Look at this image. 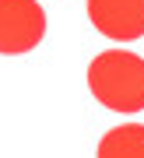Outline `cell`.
Instances as JSON below:
<instances>
[{
  "instance_id": "obj_4",
  "label": "cell",
  "mask_w": 144,
  "mask_h": 158,
  "mask_svg": "<svg viewBox=\"0 0 144 158\" xmlns=\"http://www.w3.org/2000/svg\"><path fill=\"white\" fill-rule=\"evenodd\" d=\"M99 158H144V127L123 123L99 141Z\"/></svg>"
},
{
  "instance_id": "obj_2",
  "label": "cell",
  "mask_w": 144,
  "mask_h": 158,
  "mask_svg": "<svg viewBox=\"0 0 144 158\" xmlns=\"http://www.w3.org/2000/svg\"><path fill=\"white\" fill-rule=\"evenodd\" d=\"M46 35V11L39 0H0V53H32Z\"/></svg>"
},
{
  "instance_id": "obj_1",
  "label": "cell",
  "mask_w": 144,
  "mask_h": 158,
  "mask_svg": "<svg viewBox=\"0 0 144 158\" xmlns=\"http://www.w3.org/2000/svg\"><path fill=\"white\" fill-rule=\"evenodd\" d=\"M91 95L112 113H141L144 109V56L130 49H105L88 67Z\"/></svg>"
},
{
  "instance_id": "obj_3",
  "label": "cell",
  "mask_w": 144,
  "mask_h": 158,
  "mask_svg": "<svg viewBox=\"0 0 144 158\" xmlns=\"http://www.w3.org/2000/svg\"><path fill=\"white\" fill-rule=\"evenodd\" d=\"M88 18L105 39L133 42L144 35V0H88Z\"/></svg>"
}]
</instances>
